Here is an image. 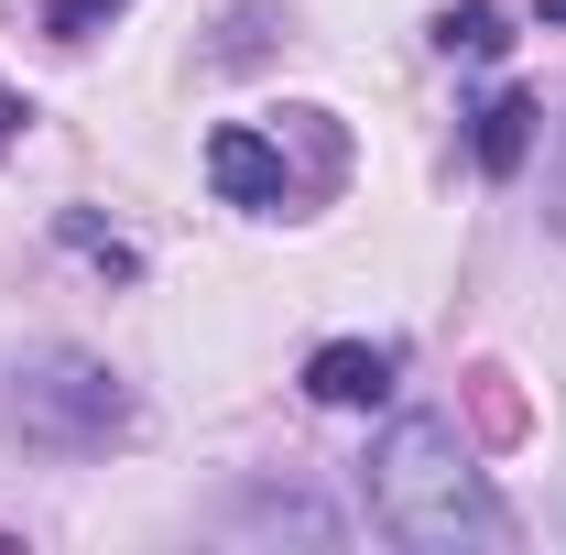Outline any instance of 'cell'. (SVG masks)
<instances>
[{"mask_svg": "<svg viewBox=\"0 0 566 555\" xmlns=\"http://www.w3.org/2000/svg\"><path fill=\"white\" fill-rule=\"evenodd\" d=\"M359 501L392 545L458 555V545H512V512H501L491 469L469 458V436L447 415H392L370 436V469H359Z\"/></svg>", "mask_w": 566, "mask_h": 555, "instance_id": "obj_1", "label": "cell"}, {"mask_svg": "<svg viewBox=\"0 0 566 555\" xmlns=\"http://www.w3.org/2000/svg\"><path fill=\"white\" fill-rule=\"evenodd\" d=\"M142 436V404L109 359H87L66 338H22L0 348V447L33 458H109Z\"/></svg>", "mask_w": 566, "mask_h": 555, "instance_id": "obj_2", "label": "cell"}, {"mask_svg": "<svg viewBox=\"0 0 566 555\" xmlns=\"http://www.w3.org/2000/svg\"><path fill=\"white\" fill-rule=\"evenodd\" d=\"M208 186L229 197V208L251 218H283L305 186H294V164H283V132H251V121H218L208 132Z\"/></svg>", "mask_w": 566, "mask_h": 555, "instance_id": "obj_3", "label": "cell"}, {"mask_svg": "<svg viewBox=\"0 0 566 555\" xmlns=\"http://www.w3.org/2000/svg\"><path fill=\"white\" fill-rule=\"evenodd\" d=\"M392 370H403V348L381 338H327L305 359V392L327 404V415H370V404H392Z\"/></svg>", "mask_w": 566, "mask_h": 555, "instance_id": "obj_4", "label": "cell"}, {"mask_svg": "<svg viewBox=\"0 0 566 555\" xmlns=\"http://www.w3.org/2000/svg\"><path fill=\"white\" fill-rule=\"evenodd\" d=\"M534 132H545V109H534L523 87H501L491 109H480V132H469V153H480V175H523V153H534Z\"/></svg>", "mask_w": 566, "mask_h": 555, "instance_id": "obj_5", "label": "cell"}, {"mask_svg": "<svg viewBox=\"0 0 566 555\" xmlns=\"http://www.w3.org/2000/svg\"><path fill=\"white\" fill-rule=\"evenodd\" d=\"M501 44H512V22H501V11H447V22H436V55H469V66H491Z\"/></svg>", "mask_w": 566, "mask_h": 555, "instance_id": "obj_6", "label": "cell"}, {"mask_svg": "<svg viewBox=\"0 0 566 555\" xmlns=\"http://www.w3.org/2000/svg\"><path fill=\"white\" fill-rule=\"evenodd\" d=\"M120 11H132V0H44V33H55V44H87V33H109Z\"/></svg>", "mask_w": 566, "mask_h": 555, "instance_id": "obj_7", "label": "cell"}, {"mask_svg": "<svg viewBox=\"0 0 566 555\" xmlns=\"http://www.w3.org/2000/svg\"><path fill=\"white\" fill-rule=\"evenodd\" d=\"M66 240L87 251V262H98V273H142V251H132V240H109L98 218H66Z\"/></svg>", "mask_w": 566, "mask_h": 555, "instance_id": "obj_8", "label": "cell"}, {"mask_svg": "<svg viewBox=\"0 0 566 555\" xmlns=\"http://www.w3.org/2000/svg\"><path fill=\"white\" fill-rule=\"evenodd\" d=\"M545 229L566 240V121H556V142H545Z\"/></svg>", "mask_w": 566, "mask_h": 555, "instance_id": "obj_9", "label": "cell"}, {"mask_svg": "<svg viewBox=\"0 0 566 555\" xmlns=\"http://www.w3.org/2000/svg\"><path fill=\"white\" fill-rule=\"evenodd\" d=\"M545 22H566V0H545Z\"/></svg>", "mask_w": 566, "mask_h": 555, "instance_id": "obj_10", "label": "cell"}]
</instances>
